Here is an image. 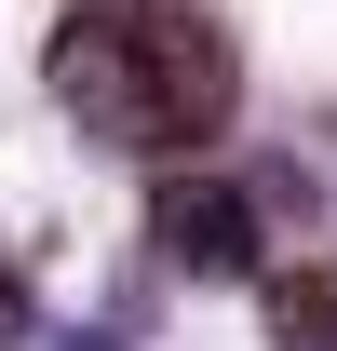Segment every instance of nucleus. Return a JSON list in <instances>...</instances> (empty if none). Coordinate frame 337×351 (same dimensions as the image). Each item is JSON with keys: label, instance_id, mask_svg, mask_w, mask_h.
<instances>
[{"label": "nucleus", "instance_id": "7ed1b4c3", "mask_svg": "<svg viewBox=\"0 0 337 351\" xmlns=\"http://www.w3.org/2000/svg\"><path fill=\"white\" fill-rule=\"evenodd\" d=\"M149 243H162L175 270H256V203L229 189V176H162Z\"/></svg>", "mask_w": 337, "mask_h": 351}, {"label": "nucleus", "instance_id": "f03ea898", "mask_svg": "<svg viewBox=\"0 0 337 351\" xmlns=\"http://www.w3.org/2000/svg\"><path fill=\"white\" fill-rule=\"evenodd\" d=\"M54 95L82 108L108 149H149V68H135V14H68L54 27Z\"/></svg>", "mask_w": 337, "mask_h": 351}, {"label": "nucleus", "instance_id": "20e7f679", "mask_svg": "<svg viewBox=\"0 0 337 351\" xmlns=\"http://www.w3.org/2000/svg\"><path fill=\"white\" fill-rule=\"evenodd\" d=\"M270 338L284 351H337V270H270Z\"/></svg>", "mask_w": 337, "mask_h": 351}, {"label": "nucleus", "instance_id": "f257e3e1", "mask_svg": "<svg viewBox=\"0 0 337 351\" xmlns=\"http://www.w3.org/2000/svg\"><path fill=\"white\" fill-rule=\"evenodd\" d=\"M135 68H149V149H216L243 108V41L203 0H135Z\"/></svg>", "mask_w": 337, "mask_h": 351}]
</instances>
